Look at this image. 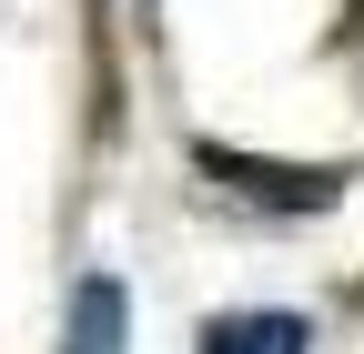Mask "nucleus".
Returning <instances> with one entry per match:
<instances>
[{
    "instance_id": "1",
    "label": "nucleus",
    "mask_w": 364,
    "mask_h": 354,
    "mask_svg": "<svg viewBox=\"0 0 364 354\" xmlns=\"http://www.w3.org/2000/svg\"><path fill=\"white\" fill-rule=\"evenodd\" d=\"M193 162L213 172V183H233L243 203H273V213H324V203L344 193L334 162H263V152H233V142H203Z\"/></svg>"
},
{
    "instance_id": "2",
    "label": "nucleus",
    "mask_w": 364,
    "mask_h": 354,
    "mask_svg": "<svg viewBox=\"0 0 364 354\" xmlns=\"http://www.w3.org/2000/svg\"><path fill=\"white\" fill-rule=\"evenodd\" d=\"M304 344H314L304 314H213L193 354H304Z\"/></svg>"
},
{
    "instance_id": "3",
    "label": "nucleus",
    "mask_w": 364,
    "mask_h": 354,
    "mask_svg": "<svg viewBox=\"0 0 364 354\" xmlns=\"http://www.w3.org/2000/svg\"><path fill=\"white\" fill-rule=\"evenodd\" d=\"M71 354H132V294L112 274H91L71 304Z\"/></svg>"
},
{
    "instance_id": "4",
    "label": "nucleus",
    "mask_w": 364,
    "mask_h": 354,
    "mask_svg": "<svg viewBox=\"0 0 364 354\" xmlns=\"http://www.w3.org/2000/svg\"><path fill=\"white\" fill-rule=\"evenodd\" d=\"M354 11H364V0H354Z\"/></svg>"
}]
</instances>
